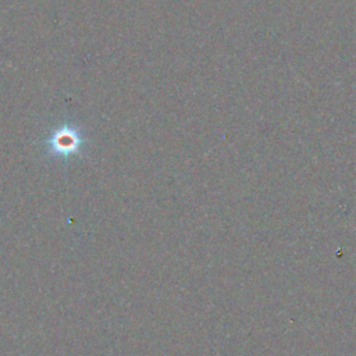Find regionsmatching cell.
<instances>
[{"label": "cell", "instance_id": "cell-1", "mask_svg": "<svg viewBox=\"0 0 356 356\" xmlns=\"http://www.w3.org/2000/svg\"><path fill=\"white\" fill-rule=\"evenodd\" d=\"M81 146H82V139L79 134L70 127L57 129L49 139V150L53 154L63 156V157H68L71 154L78 153Z\"/></svg>", "mask_w": 356, "mask_h": 356}]
</instances>
